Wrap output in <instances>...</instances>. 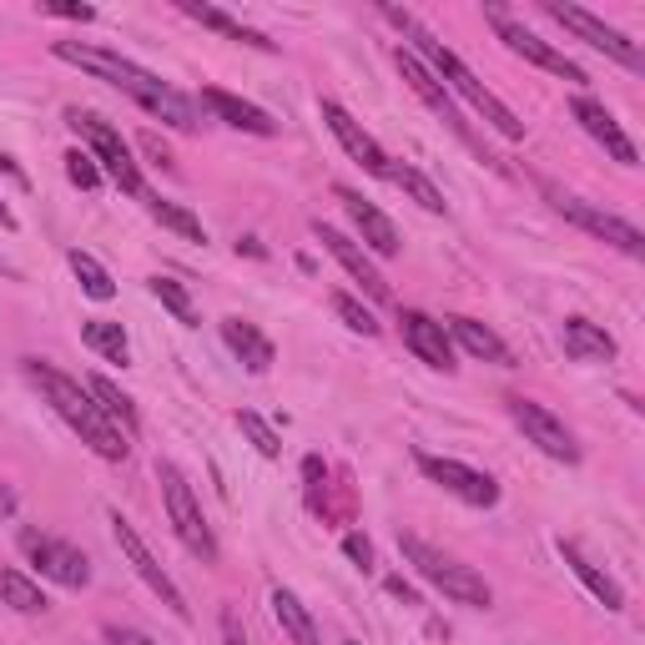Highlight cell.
Here are the masks:
<instances>
[{
	"mask_svg": "<svg viewBox=\"0 0 645 645\" xmlns=\"http://www.w3.org/2000/svg\"><path fill=\"white\" fill-rule=\"evenodd\" d=\"M202 101H207L212 111L227 121V127H238V132H252V136H273V132H277V121L267 117L263 106L242 101V96L223 92V86H202Z\"/></svg>",
	"mask_w": 645,
	"mask_h": 645,
	"instance_id": "ffe728a7",
	"label": "cell"
},
{
	"mask_svg": "<svg viewBox=\"0 0 645 645\" xmlns=\"http://www.w3.org/2000/svg\"><path fill=\"white\" fill-rule=\"evenodd\" d=\"M46 15H61V21H96L92 5H76V0H40Z\"/></svg>",
	"mask_w": 645,
	"mask_h": 645,
	"instance_id": "8d00e7d4",
	"label": "cell"
},
{
	"mask_svg": "<svg viewBox=\"0 0 645 645\" xmlns=\"http://www.w3.org/2000/svg\"><path fill=\"white\" fill-rule=\"evenodd\" d=\"M383 15H389V21H394V26L404 31L408 40H414V56H419L423 67L434 71V76H444V81H449V92H459L464 101L475 106L479 117H485L489 127H494V132H500V136H510V142H519V136H525V121L514 117L510 106H504L500 96L489 92V86H479V76H475L469 67H464L459 56L449 51L444 40H439V36H429V31H423V26H419V21H414L408 11H398V5H383Z\"/></svg>",
	"mask_w": 645,
	"mask_h": 645,
	"instance_id": "7a4b0ae2",
	"label": "cell"
},
{
	"mask_svg": "<svg viewBox=\"0 0 645 645\" xmlns=\"http://www.w3.org/2000/svg\"><path fill=\"white\" fill-rule=\"evenodd\" d=\"M223 645H248V641L238 635V610H232V606L223 610Z\"/></svg>",
	"mask_w": 645,
	"mask_h": 645,
	"instance_id": "60d3db41",
	"label": "cell"
},
{
	"mask_svg": "<svg viewBox=\"0 0 645 645\" xmlns=\"http://www.w3.org/2000/svg\"><path fill=\"white\" fill-rule=\"evenodd\" d=\"M419 469L429 479H434L439 489H449L454 500L475 504V510H489V504H500V485L489 475H479V469H469V464L459 459H439V454H419Z\"/></svg>",
	"mask_w": 645,
	"mask_h": 645,
	"instance_id": "7c38bea8",
	"label": "cell"
},
{
	"mask_svg": "<svg viewBox=\"0 0 645 645\" xmlns=\"http://www.w3.org/2000/svg\"><path fill=\"white\" fill-rule=\"evenodd\" d=\"M560 343H565L570 358H585V363H610L616 358V338L600 323H590V318H565Z\"/></svg>",
	"mask_w": 645,
	"mask_h": 645,
	"instance_id": "44dd1931",
	"label": "cell"
},
{
	"mask_svg": "<svg viewBox=\"0 0 645 645\" xmlns=\"http://www.w3.org/2000/svg\"><path fill=\"white\" fill-rule=\"evenodd\" d=\"M398 550H404V560L414 570H419L434 590H444L449 600H459V606H475V610H485L489 600H494V590H489V580L479 575V570H469V565H459V560H449L444 550H434V545H423L419 535H404L398 540Z\"/></svg>",
	"mask_w": 645,
	"mask_h": 645,
	"instance_id": "277c9868",
	"label": "cell"
},
{
	"mask_svg": "<svg viewBox=\"0 0 645 645\" xmlns=\"http://www.w3.org/2000/svg\"><path fill=\"white\" fill-rule=\"evenodd\" d=\"M51 51L61 56V61H71V67H81V71H92V76L111 81V86H121V92L132 96L142 111L162 117L167 127H177V132H192V127H198V111H192V101H187V96H177L167 81L152 76L146 67L127 61V56L101 51V46H81V40H56Z\"/></svg>",
	"mask_w": 645,
	"mask_h": 645,
	"instance_id": "6da1fadb",
	"label": "cell"
},
{
	"mask_svg": "<svg viewBox=\"0 0 645 645\" xmlns=\"http://www.w3.org/2000/svg\"><path fill=\"white\" fill-rule=\"evenodd\" d=\"M313 232H318V242H323V248H329L333 258H338V263L348 267V273H354V283H358L363 292H369L373 303H383V298H389V283H383V273L369 263V252L358 248V242H348V238L338 232V227H329V223H313Z\"/></svg>",
	"mask_w": 645,
	"mask_h": 645,
	"instance_id": "ac0fdd59",
	"label": "cell"
},
{
	"mask_svg": "<svg viewBox=\"0 0 645 645\" xmlns=\"http://www.w3.org/2000/svg\"><path fill=\"white\" fill-rule=\"evenodd\" d=\"M238 429L252 439V449H258L263 459H277V454H283V444H277V434H273V423L258 419L252 408H242V414H238Z\"/></svg>",
	"mask_w": 645,
	"mask_h": 645,
	"instance_id": "836d02e7",
	"label": "cell"
},
{
	"mask_svg": "<svg viewBox=\"0 0 645 645\" xmlns=\"http://www.w3.org/2000/svg\"><path fill=\"white\" fill-rule=\"evenodd\" d=\"M86 394L96 398V408H101L106 419L117 423L121 434H136V423H142V419H136V404H132L127 394H121L117 383H111V379H101V373H92V379H86Z\"/></svg>",
	"mask_w": 645,
	"mask_h": 645,
	"instance_id": "4316f807",
	"label": "cell"
},
{
	"mask_svg": "<svg viewBox=\"0 0 645 645\" xmlns=\"http://www.w3.org/2000/svg\"><path fill=\"white\" fill-rule=\"evenodd\" d=\"M343 645H358V641H343Z\"/></svg>",
	"mask_w": 645,
	"mask_h": 645,
	"instance_id": "f6af8a7d",
	"label": "cell"
},
{
	"mask_svg": "<svg viewBox=\"0 0 645 645\" xmlns=\"http://www.w3.org/2000/svg\"><path fill=\"white\" fill-rule=\"evenodd\" d=\"M0 514H15V494L5 485H0Z\"/></svg>",
	"mask_w": 645,
	"mask_h": 645,
	"instance_id": "7bdbcfd3",
	"label": "cell"
},
{
	"mask_svg": "<svg viewBox=\"0 0 645 645\" xmlns=\"http://www.w3.org/2000/svg\"><path fill=\"white\" fill-rule=\"evenodd\" d=\"M273 616H277V625H283V635H288L292 645H323L318 641L313 616L303 610V600H298L292 590H283V585L273 590Z\"/></svg>",
	"mask_w": 645,
	"mask_h": 645,
	"instance_id": "484cf974",
	"label": "cell"
},
{
	"mask_svg": "<svg viewBox=\"0 0 645 645\" xmlns=\"http://www.w3.org/2000/svg\"><path fill=\"white\" fill-rule=\"evenodd\" d=\"M81 343H86V348H96L101 358H111V363H127V358H132L127 329H121V323H106V318H92V323H81Z\"/></svg>",
	"mask_w": 645,
	"mask_h": 645,
	"instance_id": "83f0119b",
	"label": "cell"
},
{
	"mask_svg": "<svg viewBox=\"0 0 645 645\" xmlns=\"http://www.w3.org/2000/svg\"><path fill=\"white\" fill-rule=\"evenodd\" d=\"M318 111H323V121H329V132L338 136V146L348 152V157L358 162L363 171H373V177H389V157H383V146L373 142L363 127H358L348 111H343L338 101H318Z\"/></svg>",
	"mask_w": 645,
	"mask_h": 645,
	"instance_id": "9a60e30c",
	"label": "cell"
},
{
	"mask_svg": "<svg viewBox=\"0 0 645 645\" xmlns=\"http://www.w3.org/2000/svg\"><path fill=\"white\" fill-rule=\"evenodd\" d=\"M560 554H565V565L575 570L580 580H585V590H590V595H595V600H600L606 610H620V606H625V590H620L616 580H610L606 570L595 565V560H590L585 550H580L575 540H560Z\"/></svg>",
	"mask_w": 645,
	"mask_h": 645,
	"instance_id": "7402d4cb",
	"label": "cell"
},
{
	"mask_svg": "<svg viewBox=\"0 0 645 645\" xmlns=\"http://www.w3.org/2000/svg\"><path fill=\"white\" fill-rule=\"evenodd\" d=\"M333 313H338V318H343V323H348L354 333H363V338H373V333H379L373 313H369L363 303H358V298H348V292H333Z\"/></svg>",
	"mask_w": 645,
	"mask_h": 645,
	"instance_id": "e575fe53",
	"label": "cell"
},
{
	"mask_svg": "<svg viewBox=\"0 0 645 645\" xmlns=\"http://www.w3.org/2000/svg\"><path fill=\"white\" fill-rule=\"evenodd\" d=\"M510 419L519 423L529 444H540L550 459H560V464H575L580 459L575 434H570L565 419H554L545 404H535V398H510Z\"/></svg>",
	"mask_w": 645,
	"mask_h": 645,
	"instance_id": "9c48e42d",
	"label": "cell"
},
{
	"mask_svg": "<svg viewBox=\"0 0 645 645\" xmlns=\"http://www.w3.org/2000/svg\"><path fill=\"white\" fill-rule=\"evenodd\" d=\"M444 333L459 343L464 354H475V358H485V363H504V369H510V348H504V343L494 338L485 323H475V318H459V313L444 318Z\"/></svg>",
	"mask_w": 645,
	"mask_h": 645,
	"instance_id": "cb8c5ba5",
	"label": "cell"
},
{
	"mask_svg": "<svg viewBox=\"0 0 645 645\" xmlns=\"http://www.w3.org/2000/svg\"><path fill=\"white\" fill-rule=\"evenodd\" d=\"M71 127H76L86 142H92V157L106 167V177L121 187V192H132V198H146V187H142V171H136L132 152H127V142H121L117 127H106L101 117H92V111H67Z\"/></svg>",
	"mask_w": 645,
	"mask_h": 645,
	"instance_id": "52a82bcc",
	"label": "cell"
},
{
	"mask_svg": "<svg viewBox=\"0 0 645 645\" xmlns=\"http://www.w3.org/2000/svg\"><path fill=\"white\" fill-rule=\"evenodd\" d=\"M142 152H146L152 162H157V167H171V152L162 146V136H152V132H146V136H142Z\"/></svg>",
	"mask_w": 645,
	"mask_h": 645,
	"instance_id": "ab89813d",
	"label": "cell"
},
{
	"mask_svg": "<svg viewBox=\"0 0 645 645\" xmlns=\"http://www.w3.org/2000/svg\"><path fill=\"white\" fill-rule=\"evenodd\" d=\"M152 298H157L167 313H177V323H198V308H192V292L177 283V277H152Z\"/></svg>",
	"mask_w": 645,
	"mask_h": 645,
	"instance_id": "d6a6232c",
	"label": "cell"
},
{
	"mask_svg": "<svg viewBox=\"0 0 645 645\" xmlns=\"http://www.w3.org/2000/svg\"><path fill=\"white\" fill-rule=\"evenodd\" d=\"M71 273L81 277V292H86V298H96V303H106V298H111V292H117V283H111V273H106L101 263H96L92 252H81V248H71Z\"/></svg>",
	"mask_w": 645,
	"mask_h": 645,
	"instance_id": "f546056e",
	"label": "cell"
},
{
	"mask_svg": "<svg viewBox=\"0 0 645 645\" xmlns=\"http://www.w3.org/2000/svg\"><path fill=\"white\" fill-rule=\"evenodd\" d=\"M111 535H117L121 554L132 560V570H136V575H142L146 585H152V590L162 595V606H167L171 616H182V620H187V600H182V590H177V585H171V575H167V570H162L157 560H152V550H146V545H142V535H136V529H132V519H121V510L111 514Z\"/></svg>",
	"mask_w": 645,
	"mask_h": 645,
	"instance_id": "4fadbf2b",
	"label": "cell"
},
{
	"mask_svg": "<svg viewBox=\"0 0 645 645\" xmlns=\"http://www.w3.org/2000/svg\"><path fill=\"white\" fill-rule=\"evenodd\" d=\"M106 641H111V645H157L152 635L132 631V625H106Z\"/></svg>",
	"mask_w": 645,
	"mask_h": 645,
	"instance_id": "f35d334b",
	"label": "cell"
},
{
	"mask_svg": "<svg viewBox=\"0 0 645 645\" xmlns=\"http://www.w3.org/2000/svg\"><path fill=\"white\" fill-rule=\"evenodd\" d=\"M540 192H545V202H550V207L565 217V223L585 227V232H595V238H606L610 248H620L625 258H645V232L635 223H625V217H616V212H606V207H595V202L575 198V192H565L560 182H540Z\"/></svg>",
	"mask_w": 645,
	"mask_h": 645,
	"instance_id": "5b68a950",
	"label": "cell"
},
{
	"mask_svg": "<svg viewBox=\"0 0 645 645\" xmlns=\"http://www.w3.org/2000/svg\"><path fill=\"white\" fill-rule=\"evenodd\" d=\"M394 61H398V71H404V81L414 86V96H419V101L429 106V111H434L439 121H444L449 132L469 142V132H464V121H459V106H454V96H449V86H444V81H439L434 71L423 67V61H419L414 51H404V46L394 51Z\"/></svg>",
	"mask_w": 645,
	"mask_h": 645,
	"instance_id": "5bb4252c",
	"label": "cell"
},
{
	"mask_svg": "<svg viewBox=\"0 0 645 645\" xmlns=\"http://www.w3.org/2000/svg\"><path fill=\"white\" fill-rule=\"evenodd\" d=\"M0 600L11 610H21V616H40V610L51 606V600L40 595L36 580H26L21 570H0Z\"/></svg>",
	"mask_w": 645,
	"mask_h": 645,
	"instance_id": "f1b7e54d",
	"label": "cell"
},
{
	"mask_svg": "<svg viewBox=\"0 0 645 645\" xmlns=\"http://www.w3.org/2000/svg\"><path fill=\"white\" fill-rule=\"evenodd\" d=\"M485 15H489V26L500 31V40L510 46L514 56H525V61H535V67H545V71H554V76H565V81H585V71L570 61V56H560L550 46V40H540L529 26H519V21H510V15L500 11V5H485Z\"/></svg>",
	"mask_w": 645,
	"mask_h": 645,
	"instance_id": "ba28073f",
	"label": "cell"
},
{
	"mask_svg": "<svg viewBox=\"0 0 645 645\" xmlns=\"http://www.w3.org/2000/svg\"><path fill=\"white\" fill-rule=\"evenodd\" d=\"M21 550L31 554V565H36L40 575H51L56 585H67V590L92 585V565H86V554H81L76 545H61V540H51V535L26 529V535H21Z\"/></svg>",
	"mask_w": 645,
	"mask_h": 645,
	"instance_id": "8fae6325",
	"label": "cell"
},
{
	"mask_svg": "<svg viewBox=\"0 0 645 645\" xmlns=\"http://www.w3.org/2000/svg\"><path fill=\"white\" fill-rule=\"evenodd\" d=\"M146 212L157 217L167 232H177V238H187V242H207V232H202V223L192 217L187 207H177V202H162V198H146Z\"/></svg>",
	"mask_w": 645,
	"mask_h": 645,
	"instance_id": "4dcf8cb0",
	"label": "cell"
},
{
	"mask_svg": "<svg viewBox=\"0 0 645 645\" xmlns=\"http://www.w3.org/2000/svg\"><path fill=\"white\" fill-rule=\"evenodd\" d=\"M389 590H394V595H398V600H404V606H414V600H419V595H414V590H408V585H404V580H389Z\"/></svg>",
	"mask_w": 645,
	"mask_h": 645,
	"instance_id": "b9f144b4",
	"label": "cell"
},
{
	"mask_svg": "<svg viewBox=\"0 0 645 645\" xmlns=\"http://www.w3.org/2000/svg\"><path fill=\"white\" fill-rule=\"evenodd\" d=\"M545 11L560 21V26H570L575 36H585L595 46V51H606L610 61H620V67H631V71H641L645 67V56H641V46H635L631 36H620L616 26H606L600 15H590V11H580V5H545Z\"/></svg>",
	"mask_w": 645,
	"mask_h": 645,
	"instance_id": "30bf717a",
	"label": "cell"
},
{
	"mask_svg": "<svg viewBox=\"0 0 645 645\" xmlns=\"http://www.w3.org/2000/svg\"><path fill=\"white\" fill-rule=\"evenodd\" d=\"M338 202L348 207V217H354V227H358V238L369 242V252H379V258H394L398 252V227L383 217L373 202H363L354 192V187H338Z\"/></svg>",
	"mask_w": 645,
	"mask_h": 645,
	"instance_id": "d6986e66",
	"label": "cell"
},
{
	"mask_svg": "<svg viewBox=\"0 0 645 645\" xmlns=\"http://www.w3.org/2000/svg\"><path fill=\"white\" fill-rule=\"evenodd\" d=\"M570 117H575L580 127L595 136V142L606 146L620 167H635V162H641V157H635V146H631V136L620 132V121L606 111V101H595V96H575V101H570Z\"/></svg>",
	"mask_w": 645,
	"mask_h": 645,
	"instance_id": "2e32d148",
	"label": "cell"
},
{
	"mask_svg": "<svg viewBox=\"0 0 645 645\" xmlns=\"http://www.w3.org/2000/svg\"><path fill=\"white\" fill-rule=\"evenodd\" d=\"M343 550H348V560H354L358 570H373V545L363 540V535H343Z\"/></svg>",
	"mask_w": 645,
	"mask_h": 645,
	"instance_id": "74e56055",
	"label": "cell"
},
{
	"mask_svg": "<svg viewBox=\"0 0 645 645\" xmlns=\"http://www.w3.org/2000/svg\"><path fill=\"white\" fill-rule=\"evenodd\" d=\"M11 227H15V217H11V207L0 202V232H11Z\"/></svg>",
	"mask_w": 645,
	"mask_h": 645,
	"instance_id": "ee69618b",
	"label": "cell"
},
{
	"mask_svg": "<svg viewBox=\"0 0 645 645\" xmlns=\"http://www.w3.org/2000/svg\"><path fill=\"white\" fill-rule=\"evenodd\" d=\"M398 333H404V343L414 348V354L429 363V369H454V343H449L444 323H434L429 313H414V308H404L398 313Z\"/></svg>",
	"mask_w": 645,
	"mask_h": 645,
	"instance_id": "e0dca14e",
	"label": "cell"
},
{
	"mask_svg": "<svg viewBox=\"0 0 645 645\" xmlns=\"http://www.w3.org/2000/svg\"><path fill=\"white\" fill-rule=\"evenodd\" d=\"M389 177H394L398 187H404L408 198L419 202L423 212H449V202H444V192H439L434 182H429V177H423L419 167H389Z\"/></svg>",
	"mask_w": 645,
	"mask_h": 645,
	"instance_id": "1f68e13d",
	"label": "cell"
},
{
	"mask_svg": "<svg viewBox=\"0 0 645 645\" xmlns=\"http://www.w3.org/2000/svg\"><path fill=\"white\" fill-rule=\"evenodd\" d=\"M182 15H192V21L212 26L217 36H227V40H242V46H258V51H277V40H267L263 31L242 26V21H232V15L217 11V5H198V0H182Z\"/></svg>",
	"mask_w": 645,
	"mask_h": 645,
	"instance_id": "d4e9b609",
	"label": "cell"
},
{
	"mask_svg": "<svg viewBox=\"0 0 645 645\" xmlns=\"http://www.w3.org/2000/svg\"><path fill=\"white\" fill-rule=\"evenodd\" d=\"M157 485H162V500H167V519H171V529H177V540L198 554L202 565H212V560H217V540H212L207 519H202V510H198V494H192V485L182 479V469H177V464H157Z\"/></svg>",
	"mask_w": 645,
	"mask_h": 645,
	"instance_id": "8992f818",
	"label": "cell"
},
{
	"mask_svg": "<svg viewBox=\"0 0 645 645\" xmlns=\"http://www.w3.org/2000/svg\"><path fill=\"white\" fill-rule=\"evenodd\" d=\"M26 373L40 383V394H46V404H51L56 414H61V419H67L71 429L81 434V444H92L96 454H101V459H111V464H121V459H127V449H132V444L121 439V429H117L111 419H106L101 408H96V398L86 394V389H81L76 379H67L61 369H51V363H40V358H26Z\"/></svg>",
	"mask_w": 645,
	"mask_h": 645,
	"instance_id": "3957f363",
	"label": "cell"
},
{
	"mask_svg": "<svg viewBox=\"0 0 645 645\" xmlns=\"http://www.w3.org/2000/svg\"><path fill=\"white\" fill-rule=\"evenodd\" d=\"M67 177L76 187H86V192L101 187V167H96V157H92V152H81V146H76V152H67Z\"/></svg>",
	"mask_w": 645,
	"mask_h": 645,
	"instance_id": "d590c367",
	"label": "cell"
},
{
	"mask_svg": "<svg viewBox=\"0 0 645 645\" xmlns=\"http://www.w3.org/2000/svg\"><path fill=\"white\" fill-rule=\"evenodd\" d=\"M223 343L242 358V363H248V373H267V369H273V343L252 329L248 318H223Z\"/></svg>",
	"mask_w": 645,
	"mask_h": 645,
	"instance_id": "603a6c76",
	"label": "cell"
}]
</instances>
